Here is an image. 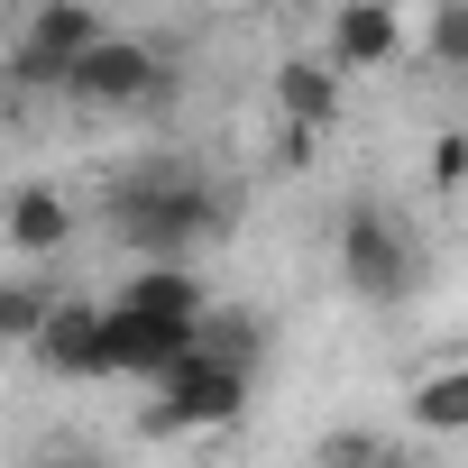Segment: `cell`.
Wrapping results in <instances>:
<instances>
[{
  "label": "cell",
  "instance_id": "cell-3",
  "mask_svg": "<svg viewBox=\"0 0 468 468\" xmlns=\"http://www.w3.org/2000/svg\"><path fill=\"white\" fill-rule=\"evenodd\" d=\"M249 413V367L211 358L202 340L156 377V404H147V431H229Z\"/></svg>",
  "mask_w": 468,
  "mask_h": 468
},
{
  "label": "cell",
  "instance_id": "cell-11",
  "mask_svg": "<svg viewBox=\"0 0 468 468\" xmlns=\"http://www.w3.org/2000/svg\"><path fill=\"white\" fill-rule=\"evenodd\" d=\"M120 313H165V322H202V276L193 267H138Z\"/></svg>",
  "mask_w": 468,
  "mask_h": 468
},
{
  "label": "cell",
  "instance_id": "cell-9",
  "mask_svg": "<svg viewBox=\"0 0 468 468\" xmlns=\"http://www.w3.org/2000/svg\"><path fill=\"white\" fill-rule=\"evenodd\" d=\"M0 229H10V249H19V258H56V249L74 239V202H65L56 184H19L10 211H0Z\"/></svg>",
  "mask_w": 468,
  "mask_h": 468
},
{
  "label": "cell",
  "instance_id": "cell-18",
  "mask_svg": "<svg viewBox=\"0 0 468 468\" xmlns=\"http://www.w3.org/2000/svg\"><path fill=\"white\" fill-rule=\"evenodd\" d=\"M294 10H340V0H294Z\"/></svg>",
  "mask_w": 468,
  "mask_h": 468
},
{
  "label": "cell",
  "instance_id": "cell-2",
  "mask_svg": "<svg viewBox=\"0 0 468 468\" xmlns=\"http://www.w3.org/2000/svg\"><path fill=\"white\" fill-rule=\"evenodd\" d=\"M65 101H83V111H138V101H165L175 92V65L156 56V37H92L74 65H65V83H56Z\"/></svg>",
  "mask_w": 468,
  "mask_h": 468
},
{
  "label": "cell",
  "instance_id": "cell-10",
  "mask_svg": "<svg viewBox=\"0 0 468 468\" xmlns=\"http://www.w3.org/2000/svg\"><path fill=\"white\" fill-rule=\"evenodd\" d=\"M276 111L294 120V138H322V129L340 120V74H331L322 56H294V65L276 74Z\"/></svg>",
  "mask_w": 468,
  "mask_h": 468
},
{
  "label": "cell",
  "instance_id": "cell-4",
  "mask_svg": "<svg viewBox=\"0 0 468 468\" xmlns=\"http://www.w3.org/2000/svg\"><path fill=\"white\" fill-rule=\"evenodd\" d=\"M340 276H349V294H367V303H404V294L422 285V239H413L386 202H358V211L340 220Z\"/></svg>",
  "mask_w": 468,
  "mask_h": 468
},
{
  "label": "cell",
  "instance_id": "cell-17",
  "mask_svg": "<svg viewBox=\"0 0 468 468\" xmlns=\"http://www.w3.org/2000/svg\"><path fill=\"white\" fill-rule=\"evenodd\" d=\"M28 468H120V459H101V450H83V441H56V450H37Z\"/></svg>",
  "mask_w": 468,
  "mask_h": 468
},
{
  "label": "cell",
  "instance_id": "cell-13",
  "mask_svg": "<svg viewBox=\"0 0 468 468\" xmlns=\"http://www.w3.org/2000/svg\"><path fill=\"white\" fill-rule=\"evenodd\" d=\"M413 422H422V431H459V422H468V377H459V367L422 377V386H413Z\"/></svg>",
  "mask_w": 468,
  "mask_h": 468
},
{
  "label": "cell",
  "instance_id": "cell-6",
  "mask_svg": "<svg viewBox=\"0 0 468 468\" xmlns=\"http://www.w3.org/2000/svg\"><path fill=\"white\" fill-rule=\"evenodd\" d=\"M184 349H193V322H165V313H120V303H101V377H165Z\"/></svg>",
  "mask_w": 468,
  "mask_h": 468
},
{
  "label": "cell",
  "instance_id": "cell-12",
  "mask_svg": "<svg viewBox=\"0 0 468 468\" xmlns=\"http://www.w3.org/2000/svg\"><path fill=\"white\" fill-rule=\"evenodd\" d=\"M47 313H56V294L37 276H10V285H0V349H28Z\"/></svg>",
  "mask_w": 468,
  "mask_h": 468
},
{
  "label": "cell",
  "instance_id": "cell-1",
  "mask_svg": "<svg viewBox=\"0 0 468 468\" xmlns=\"http://www.w3.org/2000/svg\"><path fill=\"white\" fill-rule=\"evenodd\" d=\"M111 239L120 249H138L147 267H184L202 239H220V193L193 175V165H138V175H120L111 184Z\"/></svg>",
  "mask_w": 468,
  "mask_h": 468
},
{
  "label": "cell",
  "instance_id": "cell-7",
  "mask_svg": "<svg viewBox=\"0 0 468 468\" xmlns=\"http://www.w3.org/2000/svg\"><path fill=\"white\" fill-rule=\"evenodd\" d=\"M322 47H331V74H367V65H386V56L404 47L395 0H340L331 28H322Z\"/></svg>",
  "mask_w": 468,
  "mask_h": 468
},
{
  "label": "cell",
  "instance_id": "cell-16",
  "mask_svg": "<svg viewBox=\"0 0 468 468\" xmlns=\"http://www.w3.org/2000/svg\"><path fill=\"white\" fill-rule=\"evenodd\" d=\"M459 165H468V138H459V129H441V147H431V184H441V193H459Z\"/></svg>",
  "mask_w": 468,
  "mask_h": 468
},
{
  "label": "cell",
  "instance_id": "cell-15",
  "mask_svg": "<svg viewBox=\"0 0 468 468\" xmlns=\"http://www.w3.org/2000/svg\"><path fill=\"white\" fill-rule=\"evenodd\" d=\"M322 468H395V450L377 431H331L322 441Z\"/></svg>",
  "mask_w": 468,
  "mask_h": 468
},
{
  "label": "cell",
  "instance_id": "cell-5",
  "mask_svg": "<svg viewBox=\"0 0 468 468\" xmlns=\"http://www.w3.org/2000/svg\"><path fill=\"white\" fill-rule=\"evenodd\" d=\"M92 37H101V10H92V0H37V19H28V37H19V56H10V74H0V83L56 92L65 65H74Z\"/></svg>",
  "mask_w": 468,
  "mask_h": 468
},
{
  "label": "cell",
  "instance_id": "cell-14",
  "mask_svg": "<svg viewBox=\"0 0 468 468\" xmlns=\"http://www.w3.org/2000/svg\"><path fill=\"white\" fill-rule=\"evenodd\" d=\"M422 56H431V65H468V10H459V0H441V10H431Z\"/></svg>",
  "mask_w": 468,
  "mask_h": 468
},
{
  "label": "cell",
  "instance_id": "cell-19",
  "mask_svg": "<svg viewBox=\"0 0 468 468\" xmlns=\"http://www.w3.org/2000/svg\"><path fill=\"white\" fill-rule=\"evenodd\" d=\"M0 92H10V83H0Z\"/></svg>",
  "mask_w": 468,
  "mask_h": 468
},
{
  "label": "cell",
  "instance_id": "cell-8",
  "mask_svg": "<svg viewBox=\"0 0 468 468\" xmlns=\"http://www.w3.org/2000/svg\"><path fill=\"white\" fill-rule=\"evenodd\" d=\"M28 358L56 367V377H101V303H56V313L37 322Z\"/></svg>",
  "mask_w": 468,
  "mask_h": 468
}]
</instances>
